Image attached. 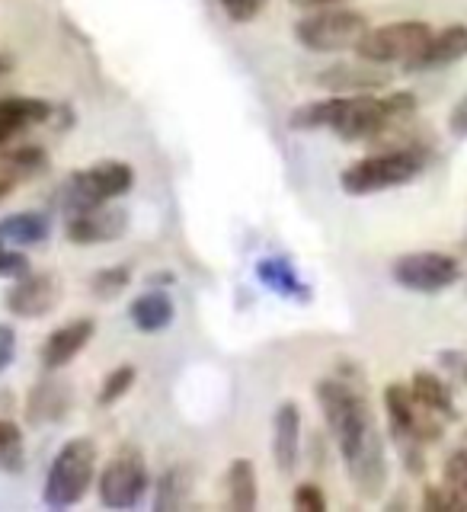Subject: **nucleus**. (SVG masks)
I'll return each mask as SVG.
<instances>
[{"mask_svg":"<svg viewBox=\"0 0 467 512\" xmlns=\"http://www.w3.org/2000/svg\"><path fill=\"white\" fill-rule=\"evenodd\" d=\"M336 109H340V93L327 96V100H314L298 106L292 116H288V125L295 132H314V128H330L336 119Z\"/></svg>","mask_w":467,"mask_h":512,"instance_id":"25","label":"nucleus"},{"mask_svg":"<svg viewBox=\"0 0 467 512\" xmlns=\"http://www.w3.org/2000/svg\"><path fill=\"white\" fill-rule=\"evenodd\" d=\"M132 186H135L132 164H125V160H100V164L77 170L71 176L68 189H64V205H68V215H77L90 205L128 196Z\"/></svg>","mask_w":467,"mask_h":512,"instance_id":"6","label":"nucleus"},{"mask_svg":"<svg viewBox=\"0 0 467 512\" xmlns=\"http://www.w3.org/2000/svg\"><path fill=\"white\" fill-rule=\"evenodd\" d=\"M13 356H16V330L7 327V324H0V375L10 368Z\"/></svg>","mask_w":467,"mask_h":512,"instance_id":"36","label":"nucleus"},{"mask_svg":"<svg viewBox=\"0 0 467 512\" xmlns=\"http://www.w3.org/2000/svg\"><path fill=\"white\" fill-rule=\"evenodd\" d=\"M346 468L356 490L365 500H375L388 487V452H384V436L375 429L372 436L362 442V448L352 458H346Z\"/></svg>","mask_w":467,"mask_h":512,"instance_id":"12","label":"nucleus"},{"mask_svg":"<svg viewBox=\"0 0 467 512\" xmlns=\"http://www.w3.org/2000/svg\"><path fill=\"white\" fill-rule=\"evenodd\" d=\"M394 442H397V452H400V461H404V468H407L413 477H423V474H426L423 442H416V439H394Z\"/></svg>","mask_w":467,"mask_h":512,"instance_id":"32","label":"nucleus"},{"mask_svg":"<svg viewBox=\"0 0 467 512\" xmlns=\"http://www.w3.org/2000/svg\"><path fill=\"white\" fill-rule=\"evenodd\" d=\"M391 276L400 288L420 295H439L461 279V263L442 250H413L397 256Z\"/></svg>","mask_w":467,"mask_h":512,"instance_id":"8","label":"nucleus"},{"mask_svg":"<svg viewBox=\"0 0 467 512\" xmlns=\"http://www.w3.org/2000/svg\"><path fill=\"white\" fill-rule=\"evenodd\" d=\"M26 464L23 429L13 420H0V468L7 474H20Z\"/></svg>","mask_w":467,"mask_h":512,"instance_id":"26","label":"nucleus"},{"mask_svg":"<svg viewBox=\"0 0 467 512\" xmlns=\"http://www.w3.org/2000/svg\"><path fill=\"white\" fill-rule=\"evenodd\" d=\"M48 167V154L42 148H20L0 157V170H7L16 183L29 180V176H39Z\"/></svg>","mask_w":467,"mask_h":512,"instance_id":"27","label":"nucleus"},{"mask_svg":"<svg viewBox=\"0 0 467 512\" xmlns=\"http://www.w3.org/2000/svg\"><path fill=\"white\" fill-rule=\"evenodd\" d=\"M288 4L298 10H324V7H340L346 0H288Z\"/></svg>","mask_w":467,"mask_h":512,"instance_id":"38","label":"nucleus"},{"mask_svg":"<svg viewBox=\"0 0 467 512\" xmlns=\"http://www.w3.org/2000/svg\"><path fill=\"white\" fill-rule=\"evenodd\" d=\"M420 506L423 509H429V512H445V509H467L458 496L448 490L445 484L442 487H426L423 490V500H420Z\"/></svg>","mask_w":467,"mask_h":512,"instance_id":"34","label":"nucleus"},{"mask_svg":"<svg viewBox=\"0 0 467 512\" xmlns=\"http://www.w3.org/2000/svg\"><path fill=\"white\" fill-rule=\"evenodd\" d=\"M256 276H260L263 285H269L272 292H279V295L298 298V301L308 298V285H304L298 272L288 266V260H263L260 266H256Z\"/></svg>","mask_w":467,"mask_h":512,"instance_id":"24","label":"nucleus"},{"mask_svg":"<svg viewBox=\"0 0 467 512\" xmlns=\"http://www.w3.org/2000/svg\"><path fill=\"white\" fill-rule=\"evenodd\" d=\"M96 461H100V452H96L93 439L80 436L64 442L52 464H48L45 493H42L45 503L52 509H68L84 500V493L90 490L96 477Z\"/></svg>","mask_w":467,"mask_h":512,"instance_id":"3","label":"nucleus"},{"mask_svg":"<svg viewBox=\"0 0 467 512\" xmlns=\"http://www.w3.org/2000/svg\"><path fill=\"white\" fill-rule=\"evenodd\" d=\"M384 413H388L391 439H416V442H439L442 439V416L426 410L413 397L410 384L391 381L384 388Z\"/></svg>","mask_w":467,"mask_h":512,"instance_id":"9","label":"nucleus"},{"mask_svg":"<svg viewBox=\"0 0 467 512\" xmlns=\"http://www.w3.org/2000/svg\"><path fill=\"white\" fill-rule=\"evenodd\" d=\"M218 4H221V10H224L228 20H234V23H253L256 16L266 10L269 0H218Z\"/></svg>","mask_w":467,"mask_h":512,"instance_id":"31","label":"nucleus"},{"mask_svg":"<svg viewBox=\"0 0 467 512\" xmlns=\"http://www.w3.org/2000/svg\"><path fill=\"white\" fill-rule=\"evenodd\" d=\"M52 116V103L39 96H0V144Z\"/></svg>","mask_w":467,"mask_h":512,"instance_id":"18","label":"nucleus"},{"mask_svg":"<svg viewBox=\"0 0 467 512\" xmlns=\"http://www.w3.org/2000/svg\"><path fill=\"white\" fill-rule=\"evenodd\" d=\"M93 333H96V320H90V317H77V320H71V324L52 330L39 349L42 368L45 372H58V368L74 362L80 352L87 349V343L93 340Z\"/></svg>","mask_w":467,"mask_h":512,"instance_id":"15","label":"nucleus"},{"mask_svg":"<svg viewBox=\"0 0 467 512\" xmlns=\"http://www.w3.org/2000/svg\"><path fill=\"white\" fill-rule=\"evenodd\" d=\"M192 490V471L186 464H173L164 474L157 477V487H154V509L157 512H167V509H180L186 506V496Z\"/></svg>","mask_w":467,"mask_h":512,"instance_id":"23","label":"nucleus"},{"mask_svg":"<svg viewBox=\"0 0 467 512\" xmlns=\"http://www.w3.org/2000/svg\"><path fill=\"white\" fill-rule=\"evenodd\" d=\"M410 391L413 397L420 400V404L432 413L445 416V420H455V397H452V388L436 375V372H413L410 378Z\"/></svg>","mask_w":467,"mask_h":512,"instance_id":"21","label":"nucleus"},{"mask_svg":"<svg viewBox=\"0 0 467 512\" xmlns=\"http://www.w3.org/2000/svg\"><path fill=\"white\" fill-rule=\"evenodd\" d=\"M461 250H464V253H467V237H464V244H461Z\"/></svg>","mask_w":467,"mask_h":512,"instance_id":"39","label":"nucleus"},{"mask_svg":"<svg viewBox=\"0 0 467 512\" xmlns=\"http://www.w3.org/2000/svg\"><path fill=\"white\" fill-rule=\"evenodd\" d=\"M467 58V26L464 23H452L442 32H432L429 45L423 48L413 61H407V71H439L448 68V64H458Z\"/></svg>","mask_w":467,"mask_h":512,"instance_id":"17","label":"nucleus"},{"mask_svg":"<svg viewBox=\"0 0 467 512\" xmlns=\"http://www.w3.org/2000/svg\"><path fill=\"white\" fill-rule=\"evenodd\" d=\"M314 394H317L320 410H324V420L333 432L343 461L352 458L362 448V442L378 429L365 391L340 378H320Z\"/></svg>","mask_w":467,"mask_h":512,"instance_id":"1","label":"nucleus"},{"mask_svg":"<svg viewBox=\"0 0 467 512\" xmlns=\"http://www.w3.org/2000/svg\"><path fill=\"white\" fill-rule=\"evenodd\" d=\"M52 221L42 212H20V215H7L0 218V240L10 247H36L48 237Z\"/></svg>","mask_w":467,"mask_h":512,"instance_id":"20","label":"nucleus"},{"mask_svg":"<svg viewBox=\"0 0 467 512\" xmlns=\"http://www.w3.org/2000/svg\"><path fill=\"white\" fill-rule=\"evenodd\" d=\"M228 496H231V509L237 512H250L256 509L260 500V480H256V468L250 458H234L228 468Z\"/></svg>","mask_w":467,"mask_h":512,"instance_id":"22","label":"nucleus"},{"mask_svg":"<svg viewBox=\"0 0 467 512\" xmlns=\"http://www.w3.org/2000/svg\"><path fill=\"white\" fill-rule=\"evenodd\" d=\"M432 39V26L423 20H397V23H384L372 26L359 39V45L352 48L359 58L372 61V64H407L423 52Z\"/></svg>","mask_w":467,"mask_h":512,"instance_id":"5","label":"nucleus"},{"mask_svg":"<svg viewBox=\"0 0 467 512\" xmlns=\"http://www.w3.org/2000/svg\"><path fill=\"white\" fill-rule=\"evenodd\" d=\"M151 487L148 461L138 448H119L100 471V503L106 509H132Z\"/></svg>","mask_w":467,"mask_h":512,"instance_id":"7","label":"nucleus"},{"mask_svg":"<svg viewBox=\"0 0 467 512\" xmlns=\"http://www.w3.org/2000/svg\"><path fill=\"white\" fill-rule=\"evenodd\" d=\"M317 87H324L330 93H372L388 87V71H384V64H372L365 58L340 61L317 71Z\"/></svg>","mask_w":467,"mask_h":512,"instance_id":"13","label":"nucleus"},{"mask_svg":"<svg viewBox=\"0 0 467 512\" xmlns=\"http://www.w3.org/2000/svg\"><path fill=\"white\" fill-rule=\"evenodd\" d=\"M423 167L426 148H384L349 164L340 173V186L346 196H375V192L407 186L423 173Z\"/></svg>","mask_w":467,"mask_h":512,"instance_id":"2","label":"nucleus"},{"mask_svg":"<svg viewBox=\"0 0 467 512\" xmlns=\"http://www.w3.org/2000/svg\"><path fill=\"white\" fill-rule=\"evenodd\" d=\"M71 404H74L71 381L48 372L45 378H39L36 384H32V391L26 397V420L32 426L58 423V420H64V413L71 410Z\"/></svg>","mask_w":467,"mask_h":512,"instance_id":"14","label":"nucleus"},{"mask_svg":"<svg viewBox=\"0 0 467 512\" xmlns=\"http://www.w3.org/2000/svg\"><path fill=\"white\" fill-rule=\"evenodd\" d=\"M128 231V212L119 205H90L68 218V240L77 247L112 244Z\"/></svg>","mask_w":467,"mask_h":512,"instance_id":"11","label":"nucleus"},{"mask_svg":"<svg viewBox=\"0 0 467 512\" xmlns=\"http://www.w3.org/2000/svg\"><path fill=\"white\" fill-rule=\"evenodd\" d=\"M135 381H138V368H135V365H119V368H112V372H109V375L103 378V384H100L96 404H100V407L119 404V400L135 388Z\"/></svg>","mask_w":467,"mask_h":512,"instance_id":"29","label":"nucleus"},{"mask_svg":"<svg viewBox=\"0 0 467 512\" xmlns=\"http://www.w3.org/2000/svg\"><path fill=\"white\" fill-rule=\"evenodd\" d=\"M128 320H132L135 330H141V333H160L176 320V304L167 292L151 288V292L138 295L132 304H128Z\"/></svg>","mask_w":467,"mask_h":512,"instance_id":"19","label":"nucleus"},{"mask_svg":"<svg viewBox=\"0 0 467 512\" xmlns=\"http://www.w3.org/2000/svg\"><path fill=\"white\" fill-rule=\"evenodd\" d=\"M26 272H29L26 256L0 240V279H20V276H26Z\"/></svg>","mask_w":467,"mask_h":512,"instance_id":"35","label":"nucleus"},{"mask_svg":"<svg viewBox=\"0 0 467 512\" xmlns=\"http://www.w3.org/2000/svg\"><path fill=\"white\" fill-rule=\"evenodd\" d=\"M448 128H452L455 138H467V93L455 103L452 116H448Z\"/></svg>","mask_w":467,"mask_h":512,"instance_id":"37","label":"nucleus"},{"mask_svg":"<svg viewBox=\"0 0 467 512\" xmlns=\"http://www.w3.org/2000/svg\"><path fill=\"white\" fill-rule=\"evenodd\" d=\"M128 282H132V269L128 266H106L100 272H93L90 276V295L93 298H100V301H112V298H119Z\"/></svg>","mask_w":467,"mask_h":512,"instance_id":"28","label":"nucleus"},{"mask_svg":"<svg viewBox=\"0 0 467 512\" xmlns=\"http://www.w3.org/2000/svg\"><path fill=\"white\" fill-rule=\"evenodd\" d=\"M301 458V407L295 400H282L272 416V461L279 474L292 477Z\"/></svg>","mask_w":467,"mask_h":512,"instance_id":"16","label":"nucleus"},{"mask_svg":"<svg viewBox=\"0 0 467 512\" xmlns=\"http://www.w3.org/2000/svg\"><path fill=\"white\" fill-rule=\"evenodd\" d=\"M61 298L64 288L55 272H26L7 292V311L23 320H39L52 314Z\"/></svg>","mask_w":467,"mask_h":512,"instance_id":"10","label":"nucleus"},{"mask_svg":"<svg viewBox=\"0 0 467 512\" xmlns=\"http://www.w3.org/2000/svg\"><path fill=\"white\" fill-rule=\"evenodd\" d=\"M368 29L372 26H368L365 13L349 7H324L295 23V39L304 48H311V52L333 55V52H346V48H356Z\"/></svg>","mask_w":467,"mask_h":512,"instance_id":"4","label":"nucleus"},{"mask_svg":"<svg viewBox=\"0 0 467 512\" xmlns=\"http://www.w3.org/2000/svg\"><path fill=\"white\" fill-rule=\"evenodd\" d=\"M442 484L467 506V448H455L442 464Z\"/></svg>","mask_w":467,"mask_h":512,"instance_id":"30","label":"nucleus"},{"mask_svg":"<svg viewBox=\"0 0 467 512\" xmlns=\"http://www.w3.org/2000/svg\"><path fill=\"white\" fill-rule=\"evenodd\" d=\"M292 503H295V509H301V512H324V509H327V496H324V490H320L317 484H311V480H304V484L295 487Z\"/></svg>","mask_w":467,"mask_h":512,"instance_id":"33","label":"nucleus"}]
</instances>
